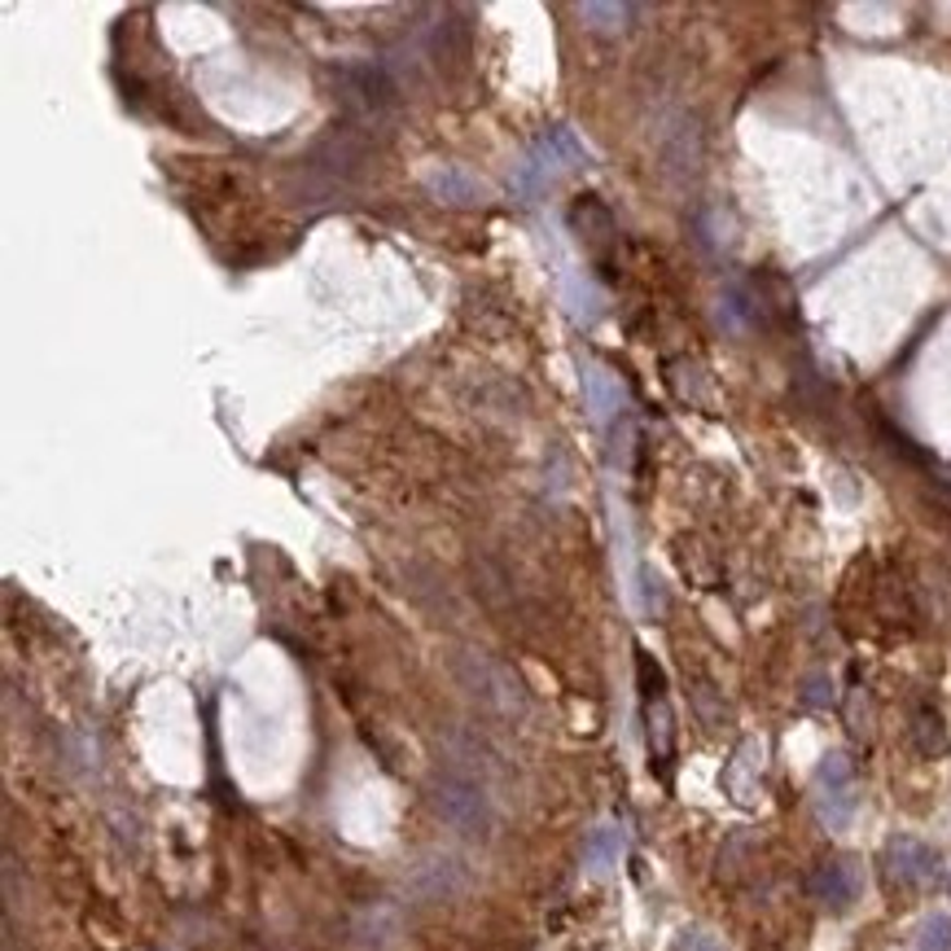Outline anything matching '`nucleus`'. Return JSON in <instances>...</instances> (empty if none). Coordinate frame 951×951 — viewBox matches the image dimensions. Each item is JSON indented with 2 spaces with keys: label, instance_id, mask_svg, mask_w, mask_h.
Returning a JSON list of instances; mask_svg holds the SVG:
<instances>
[{
  "label": "nucleus",
  "instance_id": "obj_1",
  "mask_svg": "<svg viewBox=\"0 0 951 951\" xmlns=\"http://www.w3.org/2000/svg\"><path fill=\"white\" fill-rule=\"evenodd\" d=\"M592 163V150L574 136V128H548L526 154H522V163L513 167V180H509V189H513V198L518 202H535V198H544L566 171H579V167H587Z\"/></svg>",
  "mask_w": 951,
  "mask_h": 951
},
{
  "label": "nucleus",
  "instance_id": "obj_2",
  "mask_svg": "<svg viewBox=\"0 0 951 951\" xmlns=\"http://www.w3.org/2000/svg\"><path fill=\"white\" fill-rule=\"evenodd\" d=\"M452 671H456V685L487 711V715H496V720H522L526 715V689H522V680L504 667V663H496V658H487V654H478V650H465V654H456V663H452Z\"/></svg>",
  "mask_w": 951,
  "mask_h": 951
},
{
  "label": "nucleus",
  "instance_id": "obj_3",
  "mask_svg": "<svg viewBox=\"0 0 951 951\" xmlns=\"http://www.w3.org/2000/svg\"><path fill=\"white\" fill-rule=\"evenodd\" d=\"M430 807H435V816H439L448 829H456L461 837H491V829H496L491 803H487L483 785L469 781V776L439 772V776L430 781Z\"/></svg>",
  "mask_w": 951,
  "mask_h": 951
},
{
  "label": "nucleus",
  "instance_id": "obj_4",
  "mask_svg": "<svg viewBox=\"0 0 951 951\" xmlns=\"http://www.w3.org/2000/svg\"><path fill=\"white\" fill-rule=\"evenodd\" d=\"M855 811H859L855 768H851V759H846L842 750H833V754H824L820 768H816V816H820L824 829L842 833V829H851Z\"/></svg>",
  "mask_w": 951,
  "mask_h": 951
},
{
  "label": "nucleus",
  "instance_id": "obj_5",
  "mask_svg": "<svg viewBox=\"0 0 951 951\" xmlns=\"http://www.w3.org/2000/svg\"><path fill=\"white\" fill-rule=\"evenodd\" d=\"M807 890H811V899L824 903L829 912H846V907L859 899V890H864V864H859L855 855L824 859V864L811 872Z\"/></svg>",
  "mask_w": 951,
  "mask_h": 951
},
{
  "label": "nucleus",
  "instance_id": "obj_6",
  "mask_svg": "<svg viewBox=\"0 0 951 951\" xmlns=\"http://www.w3.org/2000/svg\"><path fill=\"white\" fill-rule=\"evenodd\" d=\"M881 864H885V877H890L894 885H925V881L938 872V851H934L929 842H920V837L899 833V837L885 842Z\"/></svg>",
  "mask_w": 951,
  "mask_h": 951
},
{
  "label": "nucleus",
  "instance_id": "obj_7",
  "mask_svg": "<svg viewBox=\"0 0 951 951\" xmlns=\"http://www.w3.org/2000/svg\"><path fill=\"white\" fill-rule=\"evenodd\" d=\"M465 864L461 859H452V855H430V859H421L413 872H408V890L417 894V899H452V894H461L465 890Z\"/></svg>",
  "mask_w": 951,
  "mask_h": 951
},
{
  "label": "nucleus",
  "instance_id": "obj_8",
  "mask_svg": "<svg viewBox=\"0 0 951 951\" xmlns=\"http://www.w3.org/2000/svg\"><path fill=\"white\" fill-rule=\"evenodd\" d=\"M759 776H763V741H759V737H746V741L737 746V754L728 759V768H724V789H728V798L741 803V807H750V803L759 798Z\"/></svg>",
  "mask_w": 951,
  "mask_h": 951
},
{
  "label": "nucleus",
  "instance_id": "obj_9",
  "mask_svg": "<svg viewBox=\"0 0 951 951\" xmlns=\"http://www.w3.org/2000/svg\"><path fill=\"white\" fill-rule=\"evenodd\" d=\"M395 97V84L378 71V67H352L343 71V102L352 110H365V115H378L382 106H391Z\"/></svg>",
  "mask_w": 951,
  "mask_h": 951
},
{
  "label": "nucleus",
  "instance_id": "obj_10",
  "mask_svg": "<svg viewBox=\"0 0 951 951\" xmlns=\"http://www.w3.org/2000/svg\"><path fill=\"white\" fill-rule=\"evenodd\" d=\"M583 404H587L592 421L605 426V421H614V417L622 413L627 391H622V382H618L609 369H601V365H583Z\"/></svg>",
  "mask_w": 951,
  "mask_h": 951
},
{
  "label": "nucleus",
  "instance_id": "obj_11",
  "mask_svg": "<svg viewBox=\"0 0 951 951\" xmlns=\"http://www.w3.org/2000/svg\"><path fill=\"white\" fill-rule=\"evenodd\" d=\"M561 302H566V311H570V321H579V325H592V321H601L605 316V289L587 276V272H570L566 276V285H561Z\"/></svg>",
  "mask_w": 951,
  "mask_h": 951
},
{
  "label": "nucleus",
  "instance_id": "obj_12",
  "mask_svg": "<svg viewBox=\"0 0 951 951\" xmlns=\"http://www.w3.org/2000/svg\"><path fill=\"white\" fill-rule=\"evenodd\" d=\"M622 851H627L622 824H596V829L587 833V842H583V868H587L592 877H605V872L622 859Z\"/></svg>",
  "mask_w": 951,
  "mask_h": 951
},
{
  "label": "nucleus",
  "instance_id": "obj_13",
  "mask_svg": "<svg viewBox=\"0 0 951 951\" xmlns=\"http://www.w3.org/2000/svg\"><path fill=\"white\" fill-rule=\"evenodd\" d=\"M430 193L439 198V202H448V206H478L483 198H487V189L474 180V176H465L461 167H439V171H430Z\"/></svg>",
  "mask_w": 951,
  "mask_h": 951
},
{
  "label": "nucleus",
  "instance_id": "obj_14",
  "mask_svg": "<svg viewBox=\"0 0 951 951\" xmlns=\"http://www.w3.org/2000/svg\"><path fill=\"white\" fill-rule=\"evenodd\" d=\"M912 746H916V754H925V759L947 754V724H942V715H938L934 706H920V711L912 715Z\"/></svg>",
  "mask_w": 951,
  "mask_h": 951
},
{
  "label": "nucleus",
  "instance_id": "obj_15",
  "mask_svg": "<svg viewBox=\"0 0 951 951\" xmlns=\"http://www.w3.org/2000/svg\"><path fill=\"white\" fill-rule=\"evenodd\" d=\"M645 715H650V750H654V759H658V763H667V759H671V750H676V720H671V706H667V698L650 702V706H645Z\"/></svg>",
  "mask_w": 951,
  "mask_h": 951
},
{
  "label": "nucleus",
  "instance_id": "obj_16",
  "mask_svg": "<svg viewBox=\"0 0 951 951\" xmlns=\"http://www.w3.org/2000/svg\"><path fill=\"white\" fill-rule=\"evenodd\" d=\"M579 19H583V27L609 36V32H622V27H627L631 10H627V5H596V0H587V5H579Z\"/></svg>",
  "mask_w": 951,
  "mask_h": 951
},
{
  "label": "nucleus",
  "instance_id": "obj_17",
  "mask_svg": "<svg viewBox=\"0 0 951 951\" xmlns=\"http://www.w3.org/2000/svg\"><path fill=\"white\" fill-rule=\"evenodd\" d=\"M916 942H920V951H951V912L925 916L916 929Z\"/></svg>",
  "mask_w": 951,
  "mask_h": 951
},
{
  "label": "nucleus",
  "instance_id": "obj_18",
  "mask_svg": "<svg viewBox=\"0 0 951 951\" xmlns=\"http://www.w3.org/2000/svg\"><path fill=\"white\" fill-rule=\"evenodd\" d=\"M798 698H803L807 711H824V706H833L837 693H833V680H829L824 671H811V676L803 680V693H798Z\"/></svg>",
  "mask_w": 951,
  "mask_h": 951
},
{
  "label": "nucleus",
  "instance_id": "obj_19",
  "mask_svg": "<svg viewBox=\"0 0 951 951\" xmlns=\"http://www.w3.org/2000/svg\"><path fill=\"white\" fill-rule=\"evenodd\" d=\"M637 676H641V693H645V702H658L663 689H667V676H663V667H658L645 650L637 654Z\"/></svg>",
  "mask_w": 951,
  "mask_h": 951
},
{
  "label": "nucleus",
  "instance_id": "obj_20",
  "mask_svg": "<svg viewBox=\"0 0 951 951\" xmlns=\"http://www.w3.org/2000/svg\"><path fill=\"white\" fill-rule=\"evenodd\" d=\"M693 706L702 711V720H706L711 728L724 720V706H715V689H711V685H693Z\"/></svg>",
  "mask_w": 951,
  "mask_h": 951
}]
</instances>
